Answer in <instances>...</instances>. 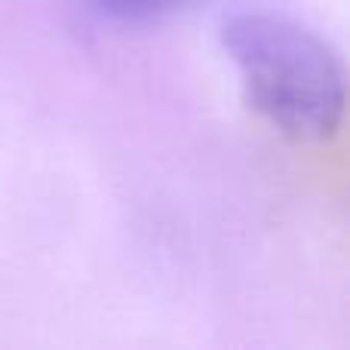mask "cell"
<instances>
[{"instance_id": "cell-1", "label": "cell", "mask_w": 350, "mask_h": 350, "mask_svg": "<svg viewBox=\"0 0 350 350\" xmlns=\"http://www.w3.org/2000/svg\"><path fill=\"white\" fill-rule=\"evenodd\" d=\"M221 43L246 102L280 135L320 145L338 133L347 71L326 37L280 12H240L224 22Z\"/></svg>"}, {"instance_id": "cell-2", "label": "cell", "mask_w": 350, "mask_h": 350, "mask_svg": "<svg viewBox=\"0 0 350 350\" xmlns=\"http://www.w3.org/2000/svg\"><path fill=\"white\" fill-rule=\"evenodd\" d=\"M98 16L114 22H157L187 10L193 0H86Z\"/></svg>"}]
</instances>
